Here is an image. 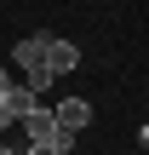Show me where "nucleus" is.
<instances>
[{"label": "nucleus", "mask_w": 149, "mask_h": 155, "mask_svg": "<svg viewBox=\"0 0 149 155\" xmlns=\"http://www.w3.org/2000/svg\"><path fill=\"white\" fill-rule=\"evenodd\" d=\"M34 104H40V98H34L29 86H11V92L0 98V132H6V127H17V121H23V115H29Z\"/></svg>", "instance_id": "7ed1b4c3"}, {"label": "nucleus", "mask_w": 149, "mask_h": 155, "mask_svg": "<svg viewBox=\"0 0 149 155\" xmlns=\"http://www.w3.org/2000/svg\"><path fill=\"white\" fill-rule=\"evenodd\" d=\"M6 92H11V75H6V69H0V98H6Z\"/></svg>", "instance_id": "0eeeda50"}, {"label": "nucleus", "mask_w": 149, "mask_h": 155, "mask_svg": "<svg viewBox=\"0 0 149 155\" xmlns=\"http://www.w3.org/2000/svg\"><path fill=\"white\" fill-rule=\"evenodd\" d=\"M11 58H17L23 69H46V35H29V40H17V46H11Z\"/></svg>", "instance_id": "20e7f679"}, {"label": "nucleus", "mask_w": 149, "mask_h": 155, "mask_svg": "<svg viewBox=\"0 0 149 155\" xmlns=\"http://www.w3.org/2000/svg\"><path fill=\"white\" fill-rule=\"evenodd\" d=\"M75 144V138H63V132H46V138H29V155H63Z\"/></svg>", "instance_id": "423d86ee"}, {"label": "nucleus", "mask_w": 149, "mask_h": 155, "mask_svg": "<svg viewBox=\"0 0 149 155\" xmlns=\"http://www.w3.org/2000/svg\"><path fill=\"white\" fill-rule=\"evenodd\" d=\"M17 127H23L29 138H46V132H57V127H52V109H40V104H34V109H29V115H23Z\"/></svg>", "instance_id": "39448f33"}, {"label": "nucleus", "mask_w": 149, "mask_h": 155, "mask_svg": "<svg viewBox=\"0 0 149 155\" xmlns=\"http://www.w3.org/2000/svg\"><path fill=\"white\" fill-rule=\"evenodd\" d=\"M52 127H57L63 138H75V132H86V127H92V104H86V98H63V104L52 109Z\"/></svg>", "instance_id": "f257e3e1"}, {"label": "nucleus", "mask_w": 149, "mask_h": 155, "mask_svg": "<svg viewBox=\"0 0 149 155\" xmlns=\"http://www.w3.org/2000/svg\"><path fill=\"white\" fill-rule=\"evenodd\" d=\"M46 69H52V75H69V69H80V46H75V40H57V35H46Z\"/></svg>", "instance_id": "f03ea898"}, {"label": "nucleus", "mask_w": 149, "mask_h": 155, "mask_svg": "<svg viewBox=\"0 0 149 155\" xmlns=\"http://www.w3.org/2000/svg\"><path fill=\"white\" fill-rule=\"evenodd\" d=\"M0 155H17V150H6V144H0Z\"/></svg>", "instance_id": "6e6552de"}]
</instances>
